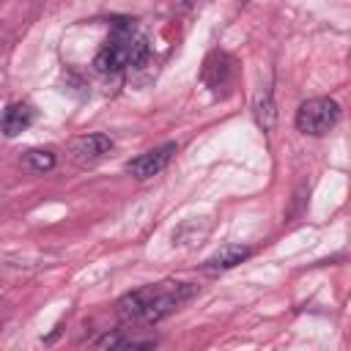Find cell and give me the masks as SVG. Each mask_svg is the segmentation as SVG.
Here are the masks:
<instances>
[{
    "label": "cell",
    "mask_w": 351,
    "mask_h": 351,
    "mask_svg": "<svg viewBox=\"0 0 351 351\" xmlns=\"http://www.w3.org/2000/svg\"><path fill=\"white\" fill-rule=\"evenodd\" d=\"M33 121H36V110H33L30 104L16 101V104H8V107L0 112V132H3L5 137H16V134H22Z\"/></svg>",
    "instance_id": "obj_8"
},
{
    "label": "cell",
    "mask_w": 351,
    "mask_h": 351,
    "mask_svg": "<svg viewBox=\"0 0 351 351\" xmlns=\"http://www.w3.org/2000/svg\"><path fill=\"white\" fill-rule=\"evenodd\" d=\"M233 58L228 52H211L203 63V82L206 88H211L214 93H228V88L233 85Z\"/></svg>",
    "instance_id": "obj_6"
},
{
    "label": "cell",
    "mask_w": 351,
    "mask_h": 351,
    "mask_svg": "<svg viewBox=\"0 0 351 351\" xmlns=\"http://www.w3.org/2000/svg\"><path fill=\"white\" fill-rule=\"evenodd\" d=\"M176 151H178V145H176V143L156 145V148H151V151H145V154H140V156L129 159V162L123 165V170H126L132 178H137V181L154 178V176H159V173L170 165V159H173V154H176Z\"/></svg>",
    "instance_id": "obj_5"
},
{
    "label": "cell",
    "mask_w": 351,
    "mask_h": 351,
    "mask_svg": "<svg viewBox=\"0 0 351 351\" xmlns=\"http://www.w3.org/2000/svg\"><path fill=\"white\" fill-rule=\"evenodd\" d=\"M112 137L104 132H90V134H80L69 143V159L77 167H90L96 162H101L110 151H112Z\"/></svg>",
    "instance_id": "obj_4"
},
{
    "label": "cell",
    "mask_w": 351,
    "mask_h": 351,
    "mask_svg": "<svg viewBox=\"0 0 351 351\" xmlns=\"http://www.w3.org/2000/svg\"><path fill=\"white\" fill-rule=\"evenodd\" d=\"M252 255V247H244V244H225L219 247L211 258H206L203 263V271L208 274H219V271H228V269H236L241 261H247Z\"/></svg>",
    "instance_id": "obj_7"
},
{
    "label": "cell",
    "mask_w": 351,
    "mask_h": 351,
    "mask_svg": "<svg viewBox=\"0 0 351 351\" xmlns=\"http://www.w3.org/2000/svg\"><path fill=\"white\" fill-rule=\"evenodd\" d=\"M195 293H197V285H192V282L165 280V282L143 285L118 299L115 315L123 324H148L151 326V324H159L162 318H167L170 313H176Z\"/></svg>",
    "instance_id": "obj_1"
},
{
    "label": "cell",
    "mask_w": 351,
    "mask_h": 351,
    "mask_svg": "<svg viewBox=\"0 0 351 351\" xmlns=\"http://www.w3.org/2000/svg\"><path fill=\"white\" fill-rule=\"evenodd\" d=\"M252 112H255V121H258V126H261V129H266V132H269V129L274 126V115H277V112H274L271 90H266L263 96H258V101H255V110H252Z\"/></svg>",
    "instance_id": "obj_11"
},
{
    "label": "cell",
    "mask_w": 351,
    "mask_h": 351,
    "mask_svg": "<svg viewBox=\"0 0 351 351\" xmlns=\"http://www.w3.org/2000/svg\"><path fill=\"white\" fill-rule=\"evenodd\" d=\"M96 346L101 348H154V337H121V335H104Z\"/></svg>",
    "instance_id": "obj_9"
},
{
    "label": "cell",
    "mask_w": 351,
    "mask_h": 351,
    "mask_svg": "<svg viewBox=\"0 0 351 351\" xmlns=\"http://www.w3.org/2000/svg\"><path fill=\"white\" fill-rule=\"evenodd\" d=\"M337 121H340V104L329 96H315V99L302 101L293 118L296 129L310 137H324L326 132L335 129Z\"/></svg>",
    "instance_id": "obj_3"
},
{
    "label": "cell",
    "mask_w": 351,
    "mask_h": 351,
    "mask_svg": "<svg viewBox=\"0 0 351 351\" xmlns=\"http://www.w3.org/2000/svg\"><path fill=\"white\" fill-rule=\"evenodd\" d=\"M22 165L33 173H47L55 167V154L52 151H41V148H33V151H25L22 154Z\"/></svg>",
    "instance_id": "obj_10"
},
{
    "label": "cell",
    "mask_w": 351,
    "mask_h": 351,
    "mask_svg": "<svg viewBox=\"0 0 351 351\" xmlns=\"http://www.w3.org/2000/svg\"><path fill=\"white\" fill-rule=\"evenodd\" d=\"M151 49L148 41L143 36H137L134 30L126 33H115L93 58V66L99 74H121L126 69H140L148 60Z\"/></svg>",
    "instance_id": "obj_2"
}]
</instances>
